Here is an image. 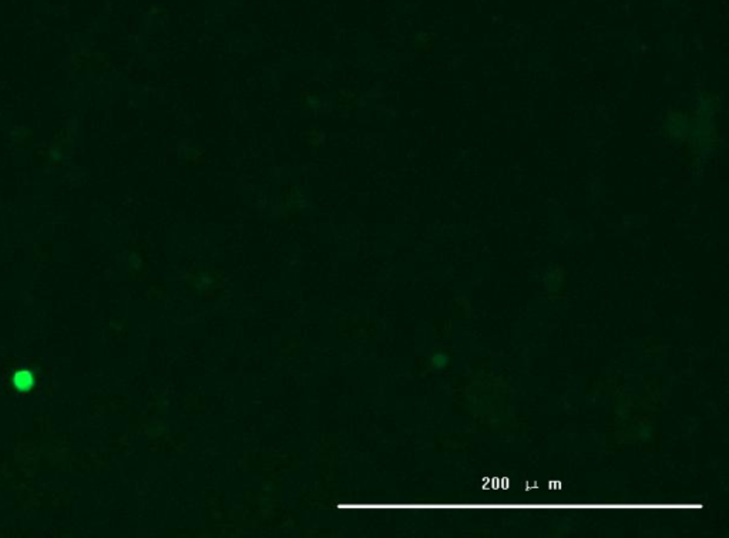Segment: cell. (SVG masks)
Instances as JSON below:
<instances>
[{"label":"cell","mask_w":729,"mask_h":538,"mask_svg":"<svg viewBox=\"0 0 729 538\" xmlns=\"http://www.w3.org/2000/svg\"><path fill=\"white\" fill-rule=\"evenodd\" d=\"M640 435H641V439H643V440H648V439H651V436H652L651 428H650V427H644V428H641V433H640Z\"/></svg>","instance_id":"obj_3"},{"label":"cell","mask_w":729,"mask_h":538,"mask_svg":"<svg viewBox=\"0 0 729 538\" xmlns=\"http://www.w3.org/2000/svg\"><path fill=\"white\" fill-rule=\"evenodd\" d=\"M449 363V356L446 353H434L432 356V365L436 369H445Z\"/></svg>","instance_id":"obj_2"},{"label":"cell","mask_w":729,"mask_h":538,"mask_svg":"<svg viewBox=\"0 0 729 538\" xmlns=\"http://www.w3.org/2000/svg\"><path fill=\"white\" fill-rule=\"evenodd\" d=\"M14 385L17 389L27 390L32 386V374L27 372H21L14 376Z\"/></svg>","instance_id":"obj_1"}]
</instances>
